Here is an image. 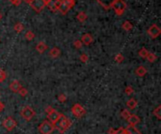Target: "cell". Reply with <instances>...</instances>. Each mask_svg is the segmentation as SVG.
<instances>
[{"instance_id":"cell-1","label":"cell","mask_w":161,"mask_h":134,"mask_svg":"<svg viewBox=\"0 0 161 134\" xmlns=\"http://www.w3.org/2000/svg\"><path fill=\"white\" fill-rule=\"evenodd\" d=\"M58 125L57 129L58 131H60V133H64L66 130L70 129L71 126H72V121L63 114H61V116L60 118V120L58 121Z\"/></svg>"},{"instance_id":"cell-2","label":"cell","mask_w":161,"mask_h":134,"mask_svg":"<svg viewBox=\"0 0 161 134\" xmlns=\"http://www.w3.org/2000/svg\"><path fill=\"white\" fill-rule=\"evenodd\" d=\"M55 127H56L55 125L52 124L51 122H49L48 120H45L40 125L38 129H39V132L41 134H51L54 131Z\"/></svg>"},{"instance_id":"cell-3","label":"cell","mask_w":161,"mask_h":134,"mask_svg":"<svg viewBox=\"0 0 161 134\" xmlns=\"http://www.w3.org/2000/svg\"><path fill=\"white\" fill-rule=\"evenodd\" d=\"M20 114L22 115V117L27 121H30L35 116V111H34L31 107H29V106H25V107L21 110Z\"/></svg>"},{"instance_id":"cell-4","label":"cell","mask_w":161,"mask_h":134,"mask_svg":"<svg viewBox=\"0 0 161 134\" xmlns=\"http://www.w3.org/2000/svg\"><path fill=\"white\" fill-rule=\"evenodd\" d=\"M111 8H113L114 11H115V13L118 15V16H121L125 10L126 4H125V2L123 1V0H116V1L113 3V5Z\"/></svg>"},{"instance_id":"cell-5","label":"cell","mask_w":161,"mask_h":134,"mask_svg":"<svg viewBox=\"0 0 161 134\" xmlns=\"http://www.w3.org/2000/svg\"><path fill=\"white\" fill-rule=\"evenodd\" d=\"M72 112L74 114V116H76V118H81L86 114V110L81 104L76 103L72 107Z\"/></svg>"},{"instance_id":"cell-6","label":"cell","mask_w":161,"mask_h":134,"mask_svg":"<svg viewBox=\"0 0 161 134\" xmlns=\"http://www.w3.org/2000/svg\"><path fill=\"white\" fill-rule=\"evenodd\" d=\"M16 126H17L16 121H15L13 118L11 117V116L6 117L4 119V121H3V127H4L8 131H11V130H13L15 127H16Z\"/></svg>"},{"instance_id":"cell-7","label":"cell","mask_w":161,"mask_h":134,"mask_svg":"<svg viewBox=\"0 0 161 134\" xmlns=\"http://www.w3.org/2000/svg\"><path fill=\"white\" fill-rule=\"evenodd\" d=\"M30 7H31L36 12H41L43 10L45 7V3L43 0H31L29 3Z\"/></svg>"},{"instance_id":"cell-8","label":"cell","mask_w":161,"mask_h":134,"mask_svg":"<svg viewBox=\"0 0 161 134\" xmlns=\"http://www.w3.org/2000/svg\"><path fill=\"white\" fill-rule=\"evenodd\" d=\"M61 116V114L60 112H58V111H56V110H53V111H51L49 114H47V118H48V121L51 122L53 125H57L58 121L60 120V118Z\"/></svg>"},{"instance_id":"cell-9","label":"cell","mask_w":161,"mask_h":134,"mask_svg":"<svg viewBox=\"0 0 161 134\" xmlns=\"http://www.w3.org/2000/svg\"><path fill=\"white\" fill-rule=\"evenodd\" d=\"M148 35H149L152 39H156L157 38L159 35H160V33H161V30L158 26L156 25V24H153V25H151L149 27V29H148Z\"/></svg>"},{"instance_id":"cell-10","label":"cell","mask_w":161,"mask_h":134,"mask_svg":"<svg viewBox=\"0 0 161 134\" xmlns=\"http://www.w3.org/2000/svg\"><path fill=\"white\" fill-rule=\"evenodd\" d=\"M118 134H141V133H140V131H138L135 127L129 126L128 127H126V129L121 127Z\"/></svg>"},{"instance_id":"cell-11","label":"cell","mask_w":161,"mask_h":134,"mask_svg":"<svg viewBox=\"0 0 161 134\" xmlns=\"http://www.w3.org/2000/svg\"><path fill=\"white\" fill-rule=\"evenodd\" d=\"M60 4V0H50V1L46 4V6H48V8H50L51 11L57 12L58 10Z\"/></svg>"},{"instance_id":"cell-12","label":"cell","mask_w":161,"mask_h":134,"mask_svg":"<svg viewBox=\"0 0 161 134\" xmlns=\"http://www.w3.org/2000/svg\"><path fill=\"white\" fill-rule=\"evenodd\" d=\"M126 120H127L129 126L136 127L140 122V118L138 117V115H136V114H130V116Z\"/></svg>"},{"instance_id":"cell-13","label":"cell","mask_w":161,"mask_h":134,"mask_svg":"<svg viewBox=\"0 0 161 134\" xmlns=\"http://www.w3.org/2000/svg\"><path fill=\"white\" fill-rule=\"evenodd\" d=\"M96 1L99 3V5H101L102 7L105 8V10H109L116 0H96Z\"/></svg>"},{"instance_id":"cell-14","label":"cell","mask_w":161,"mask_h":134,"mask_svg":"<svg viewBox=\"0 0 161 134\" xmlns=\"http://www.w3.org/2000/svg\"><path fill=\"white\" fill-rule=\"evenodd\" d=\"M21 87H22V85H21V84H20V82L17 81V80L12 81L11 83V84H10V89H11L13 93H17Z\"/></svg>"},{"instance_id":"cell-15","label":"cell","mask_w":161,"mask_h":134,"mask_svg":"<svg viewBox=\"0 0 161 134\" xmlns=\"http://www.w3.org/2000/svg\"><path fill=\"white\" fill-rule=\"evenodd\" d=\"M92 41H93V38H92V36L91 34H89V33L84 34L81 37V42L86 45H89Z\"/></svg>"},{"instance_id":"cell-16","label":"cell","mask_w":161,"mask_h":134,"mask_svg":"<svg viewBox=\"0 0 161 134\" xmlns=\"http://www.w3.org/2000/svg\"><path fill=\"white\" fill-rule=\"evenodd\" d=\"M135 73H136V75H137L138 77H143L144 75H146L147 69H145L143 66H140V67H138V68L136 69Z\"/></svg>"},{"instance_id":"cell-17","label":"cell","mask_w":161,"mask_h":134,"mask_svg":"<svg viewBox=\"0 0 161 134\" xmlns=\"http://www.w3.org/2000/svg\"><path fill=\"white\" fill-rule=\"evenodd\" d=\"M70 8L66 3L62 0H60V7H58V10H60L62 14H66L68 11H69Z\"/></svg>"},{"instance_id":"cell-18","label":"cell","mask_w":161,"mask_h":134,"mask_svg":"<svg viewBox=\"0 0 161 134\" xmlns=\"http://www.w3.org/2000/svg\"><path fill=\"white\" fill-rule=\"evenodd\" d=\"M49 56H50L52 58H57V57L60 56V50L58 47L52 48L50 52H49Z\"/></svg>"},{"instance_id":"cell-19","label":"cell","mask_w":161,"mask_h":134,"mask_svg":"<svg viewBox=\"0 0 161 134\" xmlns=\"http://www.w3.org/2000/svg\"><path fill=\"white\" fill-rule=\"evenodd\" d=\"M46 49H47V45H46L45 42H43V41H41V42H39L38 45L36 46V50L38 53L40 54H42L43 52H44Z\"/></svg>"},{"instance_id":"cell-20","label":"cell","mask_w":161,"mask_h":134,"mask_svg":"<svg viewBox=\"0 0 161 134\" xmlns=\"http://www.w3.org/2000/svg\"><path fill=\"white\" fill-rule=\"evenodd\" d=\"M137 105H138V101L135 99H133V97L128 99L127 102H126V106L131 110H134L136 107H137Z\"/></svg>"},{"instance_id":"cell-21","label":"cell","mask_w":161,"mask_h":134,"mask_svg":"<svg viewBox=\"0 0 161 134\" xmlns=\"http://www.w3.org/2000/svg\"><path fill=\"white\" fill-rule=\"evenodd\" d=\"M87 14H86V12H84V11H80L78 14H77V16H76V19L79 21V22H81V23H83V22H85V21L87 20Z\"/></svg>"},{"instance_id":"cell-22","label":"cell","mask_w":161,"mask_h":134,"mask_svg":"<svg viewBox=\"0 0 161 134\" xmlns=\"http://www.w3.org/2000/svg\"><path fill=\"white\" fill-rule=\"evenodd\" d=\"M153 114H154V116H156L158 120L161 119V106H160V105H158L156 109L154 110V111H153Z\"/></svg>"},{"instance_id":"cell-23","label":"cell","mask_w":161,"mask_h":134,"mask_svg":"<svg viewBox=\"0 0 161 134\" xmlns=\"http://www.w3.org/2000/svg\"><path fill=\"white\" fill-rule=\"evenodd\" d=\"M148 54H149V51L147 50L146 48H141L140 51H138V56L142 58H146Z\"/></svg>"},{"instance_id":"cell-24","label":"cell","mask_w":161,"mask_h":134,"mask_svg":"<svg viewBox=\"0 0 161 134\" xmlns=\"http://www.w3.org/2000/svg\"><path fill=\"white\" fill-rule=\"evenodd\" d=\"M122 27L125 30V31H129V30H131L133 28V24L130 23L129 21H125V22L123 24Z\"/></svg>"},{"instance_id":"cell-25","label":"cell","mask_w":161,"mask_h":134,"mask_svg":"<svg viewBox=\"0 0 161 134\" xmlns=\"http://www.w3.org/2000/svg\"><path fill=\"white\" fill-rule=\"evenodd\" d=\"M146 58L148 59V61H149L150 63H154V61H156V60L157 59V56H156L154 54L150 53V52H149V54H148V56H147Z\"/></svg>"},{"instance_id":"cell-26","label":"cell","mask_w":161,"mask_h":134,"mask_svg":"<svg viewBox=\"0 0 161 134\" xmlns=\"http://www.w3.org/2000/svg\"><path fill=\"white\" fill-rule=\"evenodd\" d=\"M7 79V73L4 71V69H0V83H3V82L6 81Z\"/></svg>"},{"instance_id":"cell-27","label":"cell","mask_w":161,"mask_h":134,"mask_svg":"<svg viewBox=\"0 0 161 134\" xmlns=\"http://www.w3.org/2000/svg\"><path fill=\"white\" fill-rule=\"evenodd\" d=\"M14 30H15V31H16L17 33H21V32L24 30V25H23V24L17 23V24L14 25Z\"/></svg>"},{"instance_id":"cell-28","label":"cell","mask_w":161,"mask_h":134,"mask_svg":"<svg viewBox=\"0 0 161 134\" xmlns=\"http://www.w3.org/2000/svg\"><path fill=\"white\" fill-rule=\"evenodd\" d=\"M130 114H131V112H129L128 110H123L122 112H121V116H122L123 118H125V119H127V118L130 116Z\"/></svg>"},{"instance_id":"cell-29","label":"cell","mask_w":161,"mask_h":134,"mask_svg":"<svg viewBox=\"0 0 161 134\" xmlns=\"http://www.w3.org/2000/svg\"><path fill=\"white\" fill-rule=\"evenodd\" d=\"M34 37H35V34H34L32 31H27L26 33V35H25V38H26L27 41H32Z\"/></svg>"},{"instance_id":"cell-30","label":"cell","mask_w":161,"mask_h":134,"mask_svg":"<svg viewBox=\"0 0 161 134\" xmlns=\"http://www.w3.org/2000/svg\"><path fill=\"white\" fill-rule=\"evenodd\" d=\"M18 94H19L20 96H22V97H25V96H27V90L26 89V88L25 87H23L22 86L20 89H19V91H18L17 92Z\"/></svg>"},{"instance_id":"cell-31","label":"cell","mask_w":161,"mask_h":134,"mask_svg":"<svg viewBox=\"0 0 161 134\" xmlns=\"http://www.w3.org/2000/svg\"><path fill=\"white\" fill-rule=\"evenodd\" d=\"M123 60H125V57H123V54H117V56H115V61H116L117 63H122Z\"/></svg>"},{"instance_id":"cell-32","label":"cell","mask_w":161,"mask_h":134,"mask_svg":"<svg viewBox=\"0 0 161 134\" xmlns=\"http://www.w3.org/2000/svg\"><path fill=\"white\" fill-rule=\"evenodd\" d=\"M62 1H64L65 3H66V4L69 6L70 8H72L76 4V0H62Z\"/></svg>"},{"instance_id":"cell-33","label":"cell","mask_w":161,"mask_h":134,"mask_svg":"<svg viewBox=\"0 0 161 134\" xmlns=\"http://www.w3.org/2000/svg\"><path fill=\"white\" fill-rule=\"evenodd\" d=\"M125 92L126 95H131V94L134 93V89H133V87H132V86H130V85H128V86H126V87H125Z\"/></svg>"},{"instance_id":"cell-34","label":"cell","mask_w":161,"mask_h":134,"mask_svg":"<svg viewBox=\"0 0 161 134\" xmlns=\"http://www.w3.org/2000/svg\"><path fill=\"white\" fill-rule=\"evenodd\" d=\"M79 59L81 60V62H83V63H86V62H88V60H89V56H87L86 54H82L81 56H80Z\"/></svg>"},{"instance_id":"cell-35","label":"cell","mask_w":161,"mask_h":134,"mask_svg":"<svg viewBox=\"0 0 161 134\" xmlns=\"http://www.w3.org/2000/svg\"><path fill=\"white\" fill-rule=\"evenodd\" d=\"M58 101H60V102H65L67 100V97H66V96L64 95V94H60V95L58 96Z\"/></svg>"},{"instance_id":"cell-36","label":"cell","mask_w":161,"mask_h":134,"mask_svg":"<svg viewBox=\"0 0 161 134\" xmlns=\"http://www.w3.org/2000/svg\"><path fill=\"white\" fill-rule=\"evenodd\" d=\"M74 45H75V47L76 49H80L82 47V42H81V41H75Z\"/></svg>"},{"instance_id":"cell-37","label":"cell","mask_w":161,"mask_h":134,"mask_svg":"<svg viewBox=\"0 0 161 134\" xmlns=\"http://www.w3.org/2000/svg\"><path fill=\"white\" fill-rule=\"evenodd\" d=\"M119 131H120V129H113V127H111V129H109V130H108V134H118Z\"/></svg>"},{"instance_id":"cell-38","label":"cell","mask_w":161,"mask_h":134,"mask_svg":"<svg viewBox=\"0 0 161 134\" xmlns=\"http://www.w3.org/2000/svg\"><path fill=\"white\" fill-rule=\"evenodd\" d=\"M10 2L14 6H19L21 4L22 0H10Z\"/></svg>"},{"instance_id":"cell-39","label":"cell","mask_w":161,"mask_h":134,"mask_svg":"<svg viewBox=\"0 0 161 134\" xmlns=\"http://www.w3.org/2000/svg\"><path fill=\"white\" fill-rule=\"evenodd\" d=\"M53 108L52 107H50V106H49V107H46V109H45V112H47V114H49V112H50L51 111H53Z\"/></svg>"},{"instance_id":"cell-40","label":"cell","mask_w":161,"mask_h":134,"mask_svg":"<svg viewBox=\"0 0 161 134\" xmlns=\"http://www.w3.org/2000/svg\"><path fill=\"white\" fill-rule=\"evenodd\" d=\"M4 108H5V107H4V104H3L1 101H0V112H1L3 110H4Z\"/></svg>"},{"instance_id":"cell-41","label":"cell","mask_w":161,"mask_h":134,"mask_svg":"<svg viewBox=\"0 0 161 134\" xmlns=\"http://www.w3.org/2000/svg\"><path fill=\"white\" fill-rule=\"evenodd\" d=\"M23 1H24V2H26V3H27V4H29L31 0H23Z\"/></svg>"},{"instance_id":"cell-42","label":"cell","mask_w":161,"mask_h":134,"mask_svg":"<svg viewBox=\"0 0 161 134\" xmlns=\"http://www.w3.org/2000/svg\"><path fill=\"white\" fill-rule=\"evenodd\" d=\"M43 1H44V3H45V5H46V4H47V3H48L49 1H50V0H43Z\"/></svg>"},{"instance_id":"cell-43","label":"cell","mask_w":161,"mask_h":134,"mask_svg":"<svg viewBox=\"0 0 161 134\" xmlns=\"http://www.w3.org/2000/svg\"><path fill=\"white\" fill-rule=\"evenodd\" d=\"M2 17H3V15H2V13H1V12H0V20L2 19Z\"/></svg>"}]
</instances>
